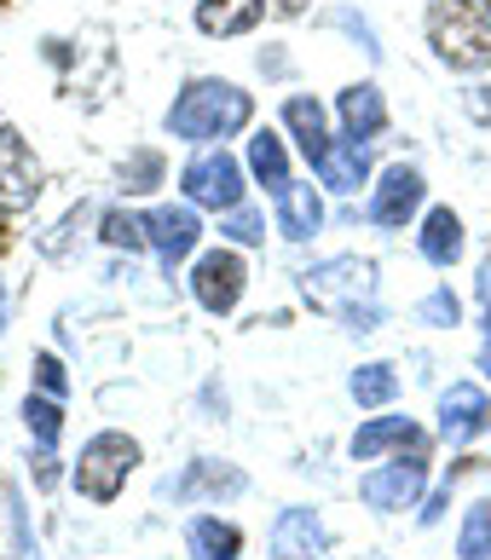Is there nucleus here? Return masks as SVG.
<instances>
[{
	"label": "nucleus",
	"mask_w": 491,
	"mask_h": 560,
	"mask_svg": "<svg viewBox=\"0 0 491 560\" xmlns=\"http://www.w3.org/2000/svg\"><path fill=\"white\" fill-rule=\"evenodd\" d=\"M480 313H486V347H480V370L491 376V260L480 266Z\"/></svg>",
	"instance_id": "33"
},
{
	"label": "nucleus",
	"mask_w": 491,
	"mask_h": 560,
	"mask_svg": "<svg viewBox=\"0 0 491 560\" xmlns=\"http://www.w3.org/2000/svg\"><path fill=\"white\" fill-rule=\"evenodd\" d=\"M162 174H168V162H162V151H128L121 156V191H156Z\"/></svg>",
	"instance_id": "26"
},
{
	"label": "nucleus",
	"mask_w": 491,
	"mask_h": 560,
	"mask_svg": "<svg viewBox=\"0 0 491 560\" xmlns=\"http://www.w3.org/2000/svg\"><path fill=\"white\" fill-rule=\"evenodd\" d=\"M272 7H278V18H301L306 0H272Z\"/></svg>",
	"instance_id": "36"
},
{
	"label": "nucleus",
	"mask_w": 491,
	"mask_h": 560,
	"mask_svg": "<svg viewBox=\"0 0 491 560\" xmlns=\"http://www.w3.org/2000/svg\"><path fill=\"white\" fill-rule=\"evenodd\" d=\"M417 248H422L428 266H452L463 255V220L452 209H428L422 232H417Z\"/></svg>",
	"instance_id": "20"
},
{
	"label": "nucleus",
	"mask_w": 491,
	"mask_h": 560,
	"mask_svg": "<svg viewBox=\"0 0 491 560\" xmlns=\"http://www.w3.org/2000/svg\"><path fill=\"white\" fill-rule=\"evenodd\" d=\"M272 214H278V232L290 237V243H306V237H318V225H324V202L313 185H283V191L272 197Z\"/></svg>",
	"instance_id": "15"
},
{
	"label": "nucleus",
	"mask_w": 491,
	"mask_h": 560,
	"mask_svg": "<svg viewBox=\"0 0 491 560\" xmlns=\"http://www.w3.org/2000/svg\"><path fill=\"white\" fill-rule=\"evenodd\" d=\"M255 121V98L232 88V81L220 75H202L191 81L186 93L168 105V133L186 139V144H214V139H232Z\"/></svg>",
	"instance_id": "2"
},
{
	"label": "nucleus",
	"mask_w": 491,
	"mask_h": 560,
	"mask_svg": "<svg viewBox=\"0 0 491 560\" xmlns=\"http://www.w3.org/2000/svg\"><path fill=\"white\" fill-rule=\"evenodd\" d=\"M220 232H226L232 243H260V237H266V220H260L255 209H232L226 220H220Z\"/></svg>",
	"instance_id": "29"
},
{
	"label": "nucleus",
	"mask_w": 491,
	"mask_h": 560,
	"mask_svg": "<svg viewBox=\"0 0 491 560\" xmlns=\"http://www.w3.org/2000/svg\"><path fill=\"white\" fill-rule=\"evenodd\" d=\"M330 532L313 509H283L272 521V560H324Z\"/></svg>",
	"instance_id": "13"
},
{
	"label": "nucleus",
	"mask_w": 491,
	"mask_h": 560,
	"mask_svg": "<svg viewBox=\"0 0 491 560\" xmlns=\"http://www.w3.org/2000/svg\"><path fill=\"white\" fill-rule=\"evenodd\" d=\"M468 116L491 128V88H475V93H468Z\"/></svg>",
	"instance_id": "34"
},
{
	"label": "nucleus",
	"mask_w": 491,
	"mask_h": 560,
	"mask_svg": "<svg viewBox=\"0 0 491 560\" xmlns=\"http://www.w3.org/2000/svg\"><path fill=\"white\" fill-rule=\"evenodd\" d=\"M133 468H139V440L105 428V433H93L75 456V491L87 497V503H116Z\"/></svg>",
	"instance_id": "4"
},
{
	"label": "nucleus",
	"mask_w": 491,
	"mask_h": 560,
	"mask_svg": "<svg viewBox=\"0 0 491 560\" xmlns=\"http://www.w3.org/2000/svg\"><path fill=\"white\" fill-rule=\"evenodd\" d=\"M301 295H306V306H318V313H336L347 329H359V336L382 329L376 266L359 260V255H336V260H318L313 272H301Z\"/></svg>",
	"instance_id": "1"
},
{
	"label": "nucleus",
	"mask_w": 491,
	"mask_h": 560,
	"mask_svg": "<svg viewBox=\"0 0 491 560\" xmlns=\"http://www.w3.org/2000/svg\"><path fill=\"white\" fill-rule=\"evenodd\" d=\"M35 393H52V399H65V364H58L52 352H40V359H35Z\"/></svg>",
	"instance_id": "31"
},
{
	"label": "nucleus",
	"mask_w": 491,
	"mask_h": 560,
	"mask_svg": "<svg viewBox=\"0 0 491 560\" xmlns=\"http://www.w3.org/2000/svg\"><path fill=\"white\" fill-rule=\"evenodd\" d=\"M463 318V306H457V295L452 289H428V295L417 301V324H434V329H452Z\"/></svg>",
	"instance_id": "28"
},
{
	"label": "nucleus",
	"mask_w": 491,
	"mask_h": 560,
	"mask_svg": "<svg viewBox=\"0 0 491 560\" xmlns=\"http://www.w3.org/2000/svg\"><path fill=\"white\" fill-rule=\"evenodd\" d=\"M40 197V162L30 156V144L17 128L0 121V214H24Z\"/></svg>",
	"instance_id": "9"
},
{
	"label": "nucleus",
	"mask_w": 491,
	"mask_h": 560,
	"mask_svg": "<svg viewBox=\"0 0 491 560\" xmlns=\"http://www.w3.org/2000/svg\"><path fill=\"white\" fill-rule=\"evenodd\" d=\"M7 313H12V301H7V283H0V336H7Z\"/></svg>",
	"instance_id": "37"
},
{
	"label": "nucleus",
	"mask_w": 491,
	"mask_h": 560,
	"mask_svg": "<svg viewBox=\"0 0 491 560\" xmlns=\"http://www.w3.org/2000/svg\"><path fill=\"white\" fill-rule=\"evenodd\" d=\"M179 191H186L197 209H214V214L243 209V168H237V156H226V151H202L197 162H186V174H179Z\"/></svg>",
	"instance_id": "5"
},
{
	"label": "nucleus",
	"mask_w": 491,
	"mask_h": 560,
	"mask_svg": "<svg viewBox=\"0 0 491 560\" xmlns=\"http://www.w3.org/2000/svg\"><path fill=\"white\" fill-rule=\"evenodd\" d=\"M336 110H341L347 139H359V144H371V139L387 128V105H382V88H376V81H359V88H347V93L336 98Z\"/></svg>",
	"instance_id": "17"
},
{
	"label": "nucleus",
	"mask_w": 491,
	"mask_h": 560,
	"mask_svg": "<svg viewBox=\"0 0 491 560\" xmlns=\"http://www.w3.org/2000/svg\"><path fill=\"white\" fill-rule=\"evenodd\" d=\"M7 509H12V549H17V560H40L35 537H30V514H24V503H17V491H7Z\"/></svg>",
	"instance_id": "30"
},
{
	"label": "nucleus",
	"mask_w": 491,
	"mask_h": 560,
	"mask_svg": "<svg viewBox=\"0 0 491 560\" xmlns=\"http://www.w3.org/2000/svg\"><path fill=\"white\" fill-rule=\"evenodd\" d=\"M313 168H318V179L330 185V191L347 197V191H359V185L371 179V144H359V139H341V144H336V139H330Z\"/></svg>",
	"instance_id": "14"
},
{
	"label": "nucleus",
	"mask_w": 491,
	"mask_h": 560,
	"mask_svg": "<svg viewBox=\"0 0 491 560\" xmlns=\"http://www.w3.org/2000/svg\"><path fill=\"white\" fill-rule=\"evenodd\" d=\"M145 232H151V248L162 255V266L174 272V266H179V260H186L191 248H197V237H202V220H197L191 202H179V209L168 202V209H151V214H145Z\"/></svg>",
	"instance_id": "12"
},
{
	"label": "nucleus",
	"mask_w": 491,
	"mask_h": 560,
	"mask_svg": "<svg viewBox=\"0 0 491 560\" xmlns=\"http://www.w3.org/2000/svg\"><path fill=\"white\" fill-rule=\"evenodd\" d=\"M266 18V0H197V30L202 35H249Z\"/></svg>",
	"instance_id": "18"
},
{
	"label": "nucleus",
	"mask_w": 491,
	"mask_h": 560,
	"mask_svg": "<svg viewBox=\"0 0 491 560\" xmlns=\"http://www.w3.org/2000/svg\"><path fill=\"white\" fill-rule=\"evenodd\" d=\"M422 486H428V451H411V456L399 451V463L364 474L359 497H364V509H376V514H399L422 497Z\"/></svg>",
	"instance_id": "6"
},
{
	"label": "nucleus",
	"mask_w": 491,
	"mask_h": 560,
	"mask_svg": "<svg viewBox=\"0 0 491 560\" xmlns=\"http://www.w3.org/2000/svg\"><path fill=\"white\" fill-rule=\"evenodd\" d=\"M35 468V486H58V468H52V456L40 451V463H30Z\"/></svg>",
	"instance_id": "35"
},
{
	"label": "nucleus",
	"mask_w": 491,
	"mask_h": 560,
	"mask_svg": "<svg viewBox=\"0 0 491 560\" xmlns=\"http://www.w3.org/2000/svg\"><path fill=\"white\" fill-rule=\"evenodd\" d=\"M98 232H105V243H110V248H128V255H139V248H151L145 220H133V214H121V209H110L105 220H98Z\"/></svg>",
	"instance_id": "27"
},
{
	"label": "nucleus",
	"mask_w": 491,
	"mask_h": 560,
	"mask_svg": "<svg viewBox=\"0 0 491 560\" xmlns=\"http://www.w3.org/2000/svg\"><path fill=\"white\" fill-rule=\"evenodd\" d=\"M387 451H422V428L411 417H371L353 433V456L359 463H376Z\"/></svg>",
	"instance_id": "16"
},
{
	"label": "nucleus",
	"mask_w": 491,
	"mask_h": 560,
	"mask_svg": "<svg viewBox=\"0 0 491 560\" xmlns=\"http://www.w3.org/2000/svg\"><path fill=\"white\" fill-rule=\"evenodd\" d=\"M24 422H30V433H35V445H40V451H52V445H58V433H65V399H52V393H35V387H30Z\"/></svg>",
	"instance_id": "24"
},
{
	"label": "nucleus",
	"mask_w": 491,
	"mask_h": 560,
	"mask_svg": "<svg viewBox=\"0 0 491 560\" xmlns=\"http://www.w3.org/2000/svg\"><path fill=\"white\" fill-rule=\"evenodd\" d=\"M347 393H353V405L382 410V405H394L399 376H394V364H359V370H353V382H347Z\"/></svg>",
	"instance_id": "23"
},
{
	"label": "nucleus",
	"mask_w": 491,
	"mask_h": 560,
	"mask_svg": "<svg viewBox=\"0 0 491 560\" xmlns=\"http://www.w3.org/2000/svg\"><path fill=\"white\" fill-rule=\"evenodd\" d=\"M186 555L191 560H237L243 555V532L220 514H197L186 526Z\"/></svg>",
	"instance_id": "19"
},
{
	"label": "nucleus",
	"mask_w": 491,
	"mask_h": 560,
	"mask_svg": "<svg viewBox=\"0 0 491 560\" xmlns=\"http://www.w3.org/2000/svg\"><path fill=\"white\" fill-rule=\"evenodd\" d=\"M283 121H290V133H295V144H301V156H306V162H318V156H324V144H330V133H324V105H318V98H306V93L283 98Z\"/></svg>",
	"instance_id": "21"
},
{
	"label": "nucleus",
	"mask_w": 491,
	"mask_h": 560,
	"mask_svg": "<svg viewBox=\"0 0 491 560\" xmlns=\"http://www.w3.org/2000/svg\"><path fill=\"white\" fill-rule=\"evenodd\" d=\"M324 24H341V30H353V35H359V47L371 52V58H382V47H376V30L364 24L359 12H330V18H324Z\"/></svg>",
	"instance_id": "32"
},
{
	"label": "nucleus",
	"mask_w": 491,
	"mask_h": 560,
	"mask_svg": "<svg viewBox=\"0 0 491 560\" xmlns=\"http://www.w3.org/2000/svg\"><path fill=\"white\" fill-rule=\"evenodd\" d=\"M249 174H255L272 197L290 185V151H283L278 133H255V139H249Z\"/></svg>",
	"instance_id": "22"
},
{
	"label": "nucleus",
	"mask_w": 491,
	"mask_h": 560,
	"mask_svg": "<svg viewBox=\"0 0 491 560\" xmlns=\"http://www.w3.org/2000/svg\"><path fill=\"white\" fill-rule=\"evenodd\" d=\"M243 289H249V266H243V255H232V248H209L197 266H191V295L202 313L226 318L232 306L243 301Z\"/></svg>",
	"instance_id": "7"
},
{
	"label": "nucleus",
	"mask_w": 491,
	"mask_h": 560,
	"mask_svg": "<svg viewBox=\"0 0 491 560\" xmlns=\"http://www.w3.org/2000/svg\"><path fill=\"white\" fill-rule=\"evenodd\" d=\"M422 30L445 70L457 75L491 70V0H428Z\"/></svg>",
	"instance_id": "3"
},
{
	"label": "nucleus",
	"mask_w": 491,
	"mask_h": 560,
	"mask_svg": "<svg viewBox=\"0 0 491 560\" xmlns=\"http://www.w3.org/2000/svg\"><path fill=\"white\" fill-rule=\"evenodd\" d=\"M249 491V474L237 463H214V456H191L186 468L174 474V480H162V497H174V503H220V497H243Z\"/></svg>",
	"instance_id": "8"
},
{
	"label": "nucleus",
	"mask_w": 491,
	"mask_h": 560,
	"mask_svg": "<svg viewBox=\"0 0 491 560\" xmlns=\"http://www.w3.org/2000/svg\"><path fill=\"white\" fill-rule=\"evenodd\" d=\"M457 555L463 560H491V503H475L457 526Z\"/></svg>",
	"instance_id": "25"
},
{
	"label": "nucleus",
	"mask_w": 491,
	"mask_h": 560,
	"mask_svg": "<svg viewBox=\"0 0 491 560\" xmlns=\"http://www.w3.org/2000/svg\"><path fill=\"white\" fill-rule=\"evenodd\" d=\"M486 428H491V399H486V387L452 382V387L440 393V440H445V445H468V440H480Z\"/></svg>",
	"instance_id": "10"
},
{
	"label": "nucleus",
	"mask_w": 491,
	"mask_h": 560,
	"mask_svg": "<svg viewBox=\"0 0 491 560\" xmlns=\"http://www.w3.org/2000/svg\"><path fill=\"white\" fill-rule=\"evenodd\" d=\"M422 197H428V179L417 168H405V162H394V168L382 174L376 197H371V220L382 232H405V220L422 209Z\"/></svg>",
	"instance_id": "11"
}]
</instances>
